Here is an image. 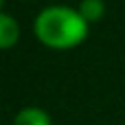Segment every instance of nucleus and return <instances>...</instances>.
Here are the masks:
<instances>
[{
    "mask_svg": "<svg viewBox=\"0 0 125 125\" xmlns=\"http://www.w3.org/2000/svg\"><path fill=\"white\" fill-rule=\"evenodd\" d=\"M33 33L44 46L66 51L86 40L88 22L81 18V13L77 9H70L64 4H53L37 13V18L33 22Z\"/></svg>",
    "mask_w": 125,
    "mask_h": 125,
    "instance_id": "f257e3e1",
    "label": "nucleus"
},
{
    "mask_svg": "<svg viewBox=\"0 0 125 125\" xmlns=\"http://www.w3.org/2000/svg\"><path fill=\"white\" fill-rule=\"evenodd\" d=\"M20 37V26L18 22L9 15V13H2L0 15V44L2 48H11Z\"/></svg>",
    "mask_w": 125,
    "mask_h": 125,
    "instance_id": "f03ea898",
    "label": "nucleus"
},
{
    "mask_svg": "<svg viewBox=\"0 0 125 125\" xmlns=\"http://www.w3.org/2000/svg\"><path fill=\"white\" fill-rule=\"evenodd\" d=\"M13 125H53L51 116L40 108H24L15 114Z\"/></svg>",
    "mask_w": 125,
    "mask_h": 125,
    "instance_id": "7ed1b4c3",
    "label": "nucleus"
},
{
    "mask_svg": "<svg viewBox=\"0 0 125 125\" xmlns=\"http://www.w3.org/2000/svg\"><path fill=\"white\" fill-rule=\"evenodd\" d=\"M77 11H79L81 18L90 24V22H97V20L103 18V13H105V2H103V0H81L79 7H77Z\"/></svg>",
    "mask_w": 125,
    "mask_h": 125,
    "instance_id": "20e7f679",
    "label": "nucleus"
}]
</instances>
